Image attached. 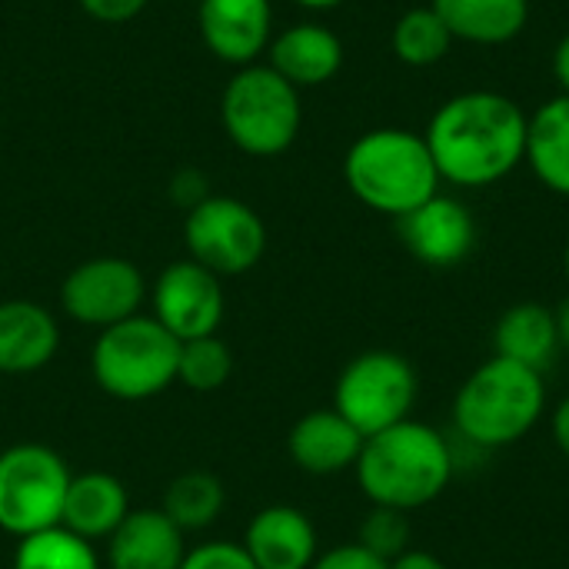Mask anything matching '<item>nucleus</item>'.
I'll use <instances>...</instances> for the list:
<instances>
[{
	"label": "nucleus",
	"mask_w": 569,
	"mask_h": 569,
	"mask_svg": "<svg viewBox=\"0 0 569 569\" xmlns=\"http://www.w3.org/2000/svg\"><path fill=\"white\" fill-rule=\"evenodd\" d=\"M530 117L497 90H467L440 103L427 123V147L440 180L480 190L510 177L527 157Z\"/></svg>",
	"instance_id": "1"
},
{
	"label": "nucleus",
	"mask_w": 569,
	"mask_h": 569,
	"mask_svg": "<svg viewBox=\"0 0 569 569\" xmlns=\"http://www.w3.org/2000/svg\"><path fill=\"white\" fill-rule=\"evenodd\" d=\"M453 450L437 427L403 420L367 437L353 470L373 507L413 513L443 497L453 480Z\"/></svg>",
	"instance_id": "2"
},
{
	"label": "nucleus",
	"mask_w": 569,
	"mask_h": 569,
	"mask_svg": "<svg viewBox=\"0 0 569 569\" xmlns=\"http://www.w3.org/2000/svg\"><path fill=\"white\" fill-rule=\"evenodd\" d=\"M350 193L393 220L440 193V173L420 133L403 127H377L360 133L343 157Z\"/></svg>",
	"instance_id": "3"
},
{
	"label": "nucleus",
	"mask_w": 569,
	"mask_h": 569,
	"mask_svg": "<svg viewBox=\"0 0 569 569\" xmlns=\"http://www.w3.org/2000/svg\"><path fill=\"white\" fill-rule=\"evenodd\" d=\"M547 413V383L540 370L490 357L453 397L457 433L480 450H503L530 437Z\"/></svg>",
	"instance_id": "4"
},
{
	"label": "nucleus",
	"mask_w": 569,
	"mask_h": 569,
	"mask_svg": "<svg viewBox=\"0 0 569 569\" xmlns=\"http://www.w3.org/2000/svg\"><path fill=\"white\" fill-rule=\"evenodd\" d=\"M220 123L227 140L247 157H280L303 127L300 90L270 63L237 67L220 93Z\"/></svg>",
	"instance_id": "5"
},
{
	"label": "nucleus",
	"mask_w": 569,
	"mask_h": 569,
	"mask_svg": "<svg viewBox=\"0 0 569 569\" xmlns=\"http://www.w3.org/2000/svg\"><path fill=\"white\" fill-rule=\"evenodd\" d=\"M180 340L157 317H130L100 330L90 370L103 393L117 400H147L177 380Z\"/></svg>",
	"instance_id": "6"
},
{
	"label": "nucleus",
	"mask_w": 569,
	"mask_h": 569,
	"mask_svg": "<svg viewBox=\"0 0 569 569\" xmlns=\"http://www.w3.org/2000/svg\"><path fill=\"white\" fill-rule=\"evenodd\" d=\"M417 393V370L403 353L367 350L353 357L337 377L333 410L343 420H350L363 437H373L410 420Z\"/></svg>",
	"instance_id": "7"
},
{
	"label": "nucleus",
	"mask_w": 569,
	"mask_h": 569,
	"mask_svg": "<svg viewBox=\"0 0 569 569\" xmlns=\"http://www.w3.org/2000/svg\"><path fill=\"white\" fill-rule=\"evenodd\" d=\"M70 470L43 443H17L0 453V530L23 540L60 527Z\"/></svg>",
	"instance_id": "8"
},
{
	"label": "nucleus",
	"mask_w": 569,
	"mask_h": 569,
	"mask_svg": "<svg viewBox=\"0 0 569 569\" xmlns=\"http://www.w3.org/2000/svg\"><path fill=\"white\" fill-rule=\"evenodd\" d=\"M183 240L190 260L217 277H240L253 270L267 253V223L260 213L223 193H210L183 220Z\"/></svg>",
	"instance_id": "9"
},
{
	"label": "nucleus",
	"mask_w": 569,
	"mask_h": 569,
	"mask_svg": "<svg viewBox=\"0 0 569 569\" xmlns=\"http://www.w3.org/2000/svg\"><path fill=\"white\" fill-rule=\"evenodd\" d=\"M147 283L137 263L123 257H93L77 263L60 287V303L70 320L87 327H113L140 313Z\"/></svg>",
	"instance_id": "10"
},
{
	"label": "nucleus",
	"mask_w": 569,
	"mask_h": 569,
	"mask_svg": "<svg viewBox=\"0 0 569 569\" xmlns=\"http://www.w3.org/2000/svg\"><path fill=\"white\" fill-rule=\"evenodd\" d=\"M153 317L183 343L217 333L223 320V287L220 277L197 260L170 263L153 283Z\"/></svg>",
	"instance_id": "11"
},
{
	"label": "nucleus",
	"mask_w": 569,
	"mask_h": 569,
	"mask_svg": "<svg viewBox=\"0 0 569 569\" xmlns=\"http://www.w3.org/2000/svg\"><path fill=\"white\" fill-rule=\"evenodd\" d=\"M197 30L203 47L230 67L257 63L273 40L270 0H197Z\"/></svg>",
	"instance_id": "12"
},
{
	"label": "nucleus",
	"mask_w": 569,
	"mask_h": 569,
	"mask_svg": "<svg viewBox=\"0 0 569 569\" xmlns=\"http://www.w3.org/2000/svg\"><path fill=\"white\" fill-rule=\"evenodd\" d=\"M403 247L427 267H457L470 257L477 243V223L467 203L437 193L407 217L397 220Z\"/></svg>",
	"instance_id": "13"
},
{
	"label": "nucleus",
	"mask_w": 569,
	"mask_h": 569,
	"mask_svg": "<svg viewBox=\"0 0 569 569\" xmlns=\"http://www.w3.org/2000/svg\"><path fill=\"white\" fill-rule=\"evenodd\" d=\"M267 63L297 90L323 87L343 67V40L330 27L303 20L273 33L267 47Z\"/></svg>",
	"instance_id": "14"
},
{
	"label": "nucleus",
	"mask_w": 569,
	"mask_h": 569,
	"mask_svg": "<svg viewBox=\"0 0 569 569\" xmlns=\"http://www.w3.org/2000/svg\"><path fill=\"white\" fill-rule=\"evenodd\" d=\"M363 440L367 437L337 410H313L293 423L287 437V450L303 473L333 477L357 467Z\"/></svg>",
	"instance_id": "15"
},
{
	"label": "nucleus",
	"mask_w": 569,
	"mask_h": 569,
	"mask_svg": "<svg viewBox=\"0 0 569 569\" xmlns=\"http://www.w3.org/2000/svg\"><path fill=\"white\" fill-rule=\"evenodd\" d=\"M243 550L257 569H310L317 553V530L297 507L260 510L243 537Z\"/></svg>",
	"instance_id": "16"
},
{
	"label": "nucleus",
	"mask_w": 569,
	"mask_h": 569,
	"mask_svg": "<svg viewBox=\"0 0 569 569\" xmlns=\"http://www.w3.org/2000/svg\"><path fill=\"white\" fill-rule=\"evenodd\" d=\"M183 557V530L163 510H130L107 543L110 569H180Z\"/></svg>",
	"instance_id": "17"
},
{
	"label": "nucleus",
	"mask_w": 569,
	"mask_h": 569,
	"mask_svg": "<svg viewBox=\"0 0 569 569\" xmlns=\"http://www.w3.org/2000/svg\"><path fill=\"white\" fill-rule=\"evenodd\" d=\"M60 347L57 320L33 300L0 303V373H33Z\"/></svg>",
	"instance_id": "18"
},
{
	"label": "nucleus",
	"mask_w": 569,
	"mask_h": 569,
	"mask_svg": "<svg viewBox=\"0 0 569 569\" xmlns=\"http://www.w3.org/2000/svg\"><path fill=\"white\" fill-rule=\"evenodd\" d=\"M127 513H130V500L123 483L110 473L90 470L70 477L60 527L73 530L83 540H110V533L127 520Z\"/></svg>",
	"instance_id": "19"
},
{
	"label": "nucleus",
	"mask_w": 569,
	"mask_h": 569,
	"mask_svg": "<svg viewBox=\"0 0 569 569\" xmlns=\"http://www.w3.org/2000/svg\"><path fill=\"white\" fill-rule=\"evenodd\" d=\"M493 347H497V357H507L513 363H523L543 373L560 350L553 310L537 300L513 303L510 310H503V317L493 327Z\"/></svg>",
	"instance_id": "20"
},
{
	"label": "nucleus",
	"mask_w": 569,
	"mask_h": 569,
	"mask_svg": "<svg viewBox=\"0 0 569 569\" xmlns=\"http://www.w3.org/2000/svg\"><path fill=\"white\" fill-rule=\"evenodd\" d=\"M453 40L497 47L523 33L530 20V0H430Z\"/></svg>",
	"instance_id": "21"
},
{
	"label": "nucleus",
	"mask_w": 569,
	"mask_h": 569,
	"mask_svg": "<svg viewBox=\"0 0 569 569\" xmlns=\"http://www.w3.org/2000/svg\"><path fill=\"white\" fill-rule=\"evenodd\" d=\"M537 180L569 197V93L547 100L527 123V157Z\"/></svg>",
	"instance_id": "22"
},
{
	"label": "nucleus",
	"mask_w": 569,
	"mask_h": 569,
	"mask_svg": "<svg viewBox=\"0 0 569 569\" xmlns=\"http://www.w3.org/2000/svg\"><path fill=\"white\" fill-rule=\"evenodd\" d=\"M390 47H393L397 60L407 67H433L450 53L453 33L433 7H413L397 17Z\"/></svg>",
	"instance_id": "23"
},
{
	"label": "nucleus",
	"mask_w": 569,
	"mask_h": 569,
	"mask_svg": "<svg viewBox=\"0 0 569 569\" xmlns=\"http://www.w3.org/2000/svg\"><path fill=\"white\" fill-rule=\"evenodd\" d=\"M223 503H227L223 483L207 470H190L170 483L163 497V513L183 533H193V530H207L223 513Z\"/></svg>",
	"instance_id": "24"
},
{
	"label": "nucleus",
	"mask_w": 569,
	"mask_h": 569,
	"mask_svg": "<svg viewBox=\"0 0 569 569\" xmlns=\"http://www.w3.org/2000/svg\"><path fill=\"white\" fill-rule=\"evenodd\" d=\"M13 569H100V560L90 540L67 527H50L17 543Z\"/></svg>",
	"instance_id": "25"
},
{
	"label": "nucleus",
	"mask_w": 569,
	"mask_h": 569,
	"mask_svg": "<svg viewBox=\"0 0 569 569\" xmlns=\"http://www.w3.org/2000/svg\"><path fill=\"white\" fill-rule=\"evenodd\" d=\"M230 373H233V353L217 333L180 343L177 380L183 387H190L197 393H213L230 380Z\"/></svg>",
	"instance_id": "26"
},
{
	"label": "nucleus",
	"mask_w": 569,
	"mask_h": 569,
	"mask_svg": "<svg viewBox=\"0 0 569 569\" xmlns=\"http://www.w3.org/2000/svg\"><path fill=\"white\" fill-rule=\"evenodd\" d=\"M410 513L403 510H390V507H370V513L360 523L357 543L363 550H370L373 557L393 563L397 557H403L410 550Z\"/></svg>",
	"instance_id": "27"
},
{
	"label": "nucleus",
	"mask_w": 569,
	"mask_h": 569,
	"mask_svg": "<svg viewBox=\"0 0 569 569\" xmlns=\"http://www.w3.org/2000/svg\"><path fill=\"white\" fill-rule=\"evenodd\" d=\"M180 569H257L253 560L247 557L243 543H230V540H217V543H203L197 550H187Z\"/></svg>",
	"instance_id": "28"
},
{
	"label": "nucleus",
	"mask_w": 569,
	"mask_h": 569,
	"mask_svg": "<svg viewBox=\"0 0 569 569\" xmlns=\"http://www.w3.org/2000/svg\"><path fill=\"white\" fill-rule=\"evenodd\" d=\"M210 197V180L197 170V167H180L173 177H170V200L190 213L197 203H203Z\"/></svg>",
	"instance_id": "29"
},
{
	"label": "nucleus",
	"mask_w": 569,
	"mask_h": 569,
	"mask_svg": "<svg viewBox=\"0 0 569 569\" xmlns=\"http://www.w3.org/2000/svg\"><path fill=\"white\" fill-rule=\"evenodd\" d=\"M310 569H390V563L373 557L360 543H343V547H333V550L320 553Z\"/></svg>",
	"instance_id": "30"
},
{
	"label": "nucleus",
	"mask_w": 569,
	"mask_h": 569,
	"mask_svg": "<svg viewBox=\"0 0 569 569\" xmlns=\"http://www.w3.org/2000/svg\"><path fill=\"white\" fill-rule=\"evenodd\" d=\"M77 3H80V10H83L90 20L117 27V23L137 20V17L147 10L150 0H77Z\"/></svg>",
	"instance_id": "31"
},
{
	"label": "nucleus",
	"mask_w": 569,
	"mask_h": 569,
	"mask_svg": "<svg viewBox=\"0 0 569 569\" xmlns=\"http://www.w3.org/2000/svg\"><path fill=\"white\" fill-rule=\"evenodd\" d=\"M390 569H450L440 557L427 553V550H407L403 557H397Z\"/></svg>",
	"instance_id": "32"
},
{
	"label": "nucleus",
	"mask_w": 569,
	"mask_h": 569,
	"mask_svg": "<svg viewBox=\"0 0 569 569\" xmlns=\"http://www.w3.org/2000/svg\"><path fill=\"white\" fill-rule=\"evenodd\" d=\"M550 430H553V440H557L560 453L569 460V397H563V400H560V407L553 410Z\"/></svg>",
	"instance_id": "33"
},
{
	"label": "nucleus",
	"mask_w": 569,
	"mask_h": 569,
	"mask_svg": "<svg viewBox=\"0 0 569 569\" xmlns=\"http://www.w3.org/2000/svg\"><path fill=\"white\" fill-rule=\"evenodd\" d=\"M553 77H557L560 90L569 93V33H563V40L553 50Z\"/></svg>",
	"instance_id": "34"
},
{
	"label": "nucleus",
	"mask_w": 569,
	"mask_h": 569,
	"mask_svg": "<svg viewBox=\"0 0 569 569\" xmlns=\"http://www.w3.org/2000/svg\"><path fill=\"white\" fill-rule=\"evenodd\" d=\"M557 317V333H560V347H569V297L560 303V310H553Z\"/></svg>",
	"instance_id": "35"
},
{
	"label": "nucleus",
	"mask_w": 569,
	"mask_h": 569,
	"mask_svg": "<svg viewBox=\"0 0 569 569\" xmlns=\"http://www.w3.org/2000/svg\"><path fill=\"white\" fill-rule=\"evenodd\" d=\"M297 7H303V10H333V7H340V3H347V0H293Z\"/></svg>",
	"instance_id": "36"
},
{
	"label": "nucleus",
	"mask_w": 569,
	"mask_h": 569,
	"mask_svg": "<svg viewBox=\"0 0 569 569\" xmlns=\"http://www.w3.org/2000/svg\"><path fill=\"white\" fill-rule=\"evenodd\" d=\"M563 273H567V283H569V240H567V250H563Z\"/></svg>",
	"instance_id": "37"
},
{
	"label": "nucleus",
	"mask_w": 569,
	"mask_h": 569,
	"mask_svg": "<svg viewBox=\"0 0 569 569\" xmlns=\"http://www.w3.org/2000/svg\"><path fill=\"white\" fill-rule=\"evenodd\" d=\"M193 3H197V0H193Z\"/></svg>",
	"instance_id": "38"
}]
</instances>
